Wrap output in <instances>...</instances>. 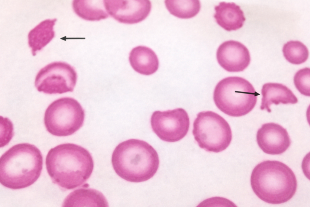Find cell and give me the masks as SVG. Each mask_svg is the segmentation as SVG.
Instances as JSON below:
<instances>
[{"label":"cell","instance_id":"cell-18","mask_svg":"<svg viewBox=\"0 0 310 207\" xmlns=\"http://www.w3.org/2000/svg\"><path fill=\"white\" fill-rule=\"evenodd\" d=\"M102 0L73 1V8L75 13L86 20L99 21L106 19L108 15Z\"/></svg>","mask_w":310,"mask_h":207},{"label":"cell","instance_id":"cell-3","mask_svg":"<svg viewBox=\"0 0 310 207\" xmlns=\"http://www.w3.org/2000/svg\"><path fill=\"white\" fill-rule=\"evenodd\" d=\"M43 164L42 154L36 146L27 143L15 145L0 158V183L12 189L28 187L39 178Z\"/></svg>","mask_w":310,"mask_h":207},{"label":"cell","instance_id":"cell-8","mask_svg":"<svg viewBox=\"0 0 310 207\" xmlns=\"http://www.w3.org/2000/svg\"><path fill=\"white\" fill-rule=\"evenodd\" d=\"M77 78L76 72L71 66L64 62H54L39 70L35 85L39 92L48 94H62L73 91Z\"/></svg>","mask_w":310,"mask_h":207},{"label":"cell","instance_id":"cell-20","mask_svg":"<svg viewBox=\"0 0 310 207\" xmlns=\"http://www.w3.org/2000/svg\"><path fill=\"white\" fill-rule=\"evenodd\" d=\"M282 52L285 59L294 64H300L307 59L309 52L306 46L298 41H290L285 43Z\"/></svg>","mask_w":310,"mask_h":207},{"label":"cell","instance_id":"cell-12","mask_svg":"<svg viewBox=\"0 0 310 207\" xmlns=\"http://www.w3.org/2000/svg\"><path fill=\"white\" fill-rule=\"evenodd\" d=\"M216 56L219 64L229 72L243 71L249 65L251 59L246 47L239 42L232 40L221 44Z\"/></svg>","mask_w":310,"mask_h":207},{"label":"cell","instance_id":"cell-2","mask_svg":"<svg viewBox=\"0 0 310 207\" xmlns=\"http://www.w3.org/2000/svg\"><path fill=\"white\" fill-rule=\"evenodd\" d=\"M111 162L116 173L128 182L148 180L156 173L159 165L158 153L146 142L131 139L119 143L112 154Z\"/></svg>","mask_w":310,"mask_h":207},{"label":"cell","instance_id":"cell-11","mask_svg":"<svg viewBox=\"0 0 310 207\" xmlns=\"http://www.w3.org/2000/svg\"><path fill=\"white\" fill-rule=\"evenodd\" d=\"M256 138L259 147L264 153L269 154H282L291 143L286 129L274 123L263 124L258 130Z\"/></svg>","mask_w":310,"mask_h":207},{"label":"cell","instance_id":"cell-7","mask_svg":"<svg viewBox=\"0 0 310 207\" xmlns=\"http://www.w3.org/2000/svg\"><path fill=\"white\" fill-rule=\"evenodd\" d=\"M193 134L199 147L216 153L226 149L232 139L228 123L222 117L212 111L199 113L193 123Z\"/></svg>","mask_w":310,"mask_h":207},{"label":"cell","instance_id":"cell-15","mask_svg":"<svg viewBox=\"0 0 310 207\" xmlns=\"http://www.w3.org/2000/svg\"><path fill=\"white\" fill-rule=\"evenodd\" d=\"M77 189L65 198L63 207L108 206V202L103 194L99 191L87 187Z\"/></svg>","mask_w":310,"mask_h":207},{"label":"cell","instance_id":"cell-21","mask_svg":"<svg viewBox=\"0 0 310 207\" xmlns=\"http://www.w3.org/2000/svg\"><path fill=\"white\" fill-rule=\"evenodd\" d=\"M310 69L305 67L301 69L295 74L294 82L297 90L302 94L309 97Z\"/></svg>","mask_w":310,"mask_h":207},{"label":"cell","instance_id":"cell-4","mask_svg":"<svg viewBox=\"0 0 310 207\" xmlns=\"http://www.w3.org/2000/svg\"><path fill=\"white\" fill-rule=\"evenodd\" d=\"M250 183L259 198L274 204L290 200L295 194L297 186L292 169L284 163L275 160L265 161L257 165L252 171Z\"/></svg>","mask_w":310,"mask_h":207},{"label":"cell","instance_id":"cell-14","mask_svg":"<svg viewBox=\"0 0 310 207\" xmlns=\"http://www.w3.org/2000/svg\"><path fill=\"white\" fill-rule=\"evenodd\" d=\"M214 17L217 23L228 31L241 28L246 20L244 13L239 6L234 2H220L215 6Z\"/></svg>","mask_w":310,"mask_h":207},{"label":"cell","instance_id":"cell-19","mask_svg":"<svg viewBox=\"0 0 310 207\" xmlns=\"http://www.w3.org/2000/svg\"><path fill=\"white\" fill-rule=\"evenodd\" d=\"M166 7L170 14L181 19L192 18L199 12L200 7L199 0H166Z\"/></svg>","mask_w":310,"mask_h":207},{"label":"cell","instance_id":"cell-13","mask_svg":"<svg viewBox=\"0 0 310 207\" xmlns=\"http://www.w3.org/2000/svg\"><path fill=\"white\" fill-rule=\"evenodd\" d=\"M262 97L260 109L265 110L268 112H271V105L294 104L298 100L292 91L287 87L282 84L267 83L264 84L261 90Z\"/></svg>","mask_w":310,"mask_h":207},{"label":"cell","instance_id":"cell-16","mask_svg":"<svg viewBox=\"0 0 310 207\" xmlns=\"http://www.w3.org/2000/svg\"><path fill=\"white\" fill-rule=\"evenodd\" d=\"M129 59L134 70L143 75L152 74L159 67L157 55L152 49L146 46H138L134 48L130 53Z\"/></svg>","mask_w":310,"mask_h":207},{"label":"cell","instance_id":"cell-10","mask_svg":"<svg viewBox=\"0 0 310 207\" xmlns=\"http://www.w3.org/2000/svg\"><path fill=\"white\" fill-rule=\"evenodd\" d=\"M108 13L118 22L133 24L144 20L150 12L148 0H104Z\"/></svg>","mask_w":310,"mask_h":207},{"label":"cell","instance_id":"cell-17","mask_svg":"<svg viewBox=\"0 0 310 207\" xmlns=\"http://www.w3.org/2000/svg\"><path fill=\"white\" fill-rule=\"evenodd\" d=\"M56 21V19L45 20L29 32L28 44L33 56H35L37 52L41 50L54 37V26Z\"/></svg>","mask_w":310,"mask_h":207},{"label":"cell","instance_id":"cell-1","mask_svg":"<svg viewBox=\"0 0 310 207\" xmlns=\"http://www.w3.org/2000/svg\"><path fill=\"white\" fill-rule=\"evenodd\" d=\"M45 164L53 182L68 190L84 184L91 176L94 167L89 152L80 146L70 143L51 148L46 156Z\"/></svg>","mask_w":310,"mask_h":207},{"label":"cell","instance_id":"cell-5","mask_svg":"<svg viewBox=\"0 0 310 207\" xmlns=\"http://www.w3.org/2000/svg\"><path fill=\"white\" fill-rule=\"evenodd\" d=\"M257 92L252 84L240 77L230 76L216 85L213 98L217 108L230 116L239 117L250 112L255 107Z\"/></svg>","mask_w":310,"mask_h":207},{"label":"cell","instance_id":"cell-9","mask_svg":"<svg viewBox=\"0 0 310 207\" xmlns=\"http://www.w3.org/2000/svg\"><path fill=\"white\" fill-rule=\"evenodd\" d=\"M154 133L161 140L173 142L183 138L190 127V119L186 111L180 108L161 111H156L150 119Z\"/></svg>","mask_w":310,"mask_h":207},{"label":"cell","instance_id":"cell-6","mask_svg":"<svg viewBox=\"0 0 310 207\" xmlns=\"http://www.w3.org/2000/svg\"><path fill=\"white\" fill-rule=\"evenodd\" d=\"M84 111L76 100L69 97L58 99L46 109L44 123L48 132L57 136L64 137L74 134L82 126Z\"/></svg>","mask_w":310,"mask_h":207}]
</instances>
